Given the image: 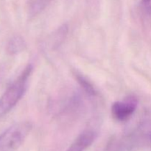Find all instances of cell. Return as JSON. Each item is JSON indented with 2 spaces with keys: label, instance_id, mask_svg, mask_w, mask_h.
<instances>
[{
  "label": "cell",
  "instance_id": "cell-4",
  "mask_svg": "<svg viewBox=\"0 0 151 151\" xmlns=\"http://www.w3.org/2000/svg\"><path fill=\"white\" fill-rule=\"evenodd\" d=\"M138 101L134 96H129L121 101H116L111 106V114L118 122L128 121L136 111Z\"/></svg>",
  "mask_w": 151,
  "mask_h": 151
},
{
  "label": "cell",
  "instance_id": "cell-5",
  "mask_svg": "<svg viewBox=\"0 0 151 151\" xmlns=\"http://www.w3.org/2000/svg\"><path fill=\"white\" fill-rule=\"evenodd\" d=\"M97 134L94 130H84L76 137L66 151H85L95 141Z\"/></svg>",
  "mask_w": 151,
  "mask_h": 151
},
{
  "label": "cell",
  "instance_id": "cell-6",
  "mask_svg": "<svg viewBox=\"0 0 151 151\" xmlns=\"http://www.w3.org/2000/svg\"><path fill=\"white\" fill-rule=\"evenodd\" d=\"M74 75H75V79L77 80L80 86L83 88V91L89 97H96L97 95V91L95 87L85 76L78 72H75L74 73Z\"/></svg>",
  "mask_w": 151,
  "mask_h": 151
},
{
  "label": "cell",
  "instance_id": "cell-9",
  "mask_svg": "<svg viewBox=\"0 0 151 151\" xmlns=\"http://www.w3.org/2000/svg\"><path fill=\"white\" fill-rule=\"evenodd\" d=\"M140 10L146 17L151 16V0H141Z\"/></svg>",
  "mask_w": 151,
  "mask_h": 151
},
{
  "label": "cell",
  "instance_id": "cell-7",
  "mask_svg": "<svg viewBox=\"0 0 151 151\" xmlns=\"http://www.w3.org/2000/svg\"><path fill=\"white\" fill-rule=\"evenodd\" d=\"M51 0H29L28 4V16L34 18L41 13L50 3Z\"/></svg>",
  "mask_w": 151,
  "mask_h": 151
},
{
  "label": "cell",
  "instance_id": "cell-1",
  "mask_svg": "<svg viewBox=\"0 0 151 151\" xmlns=\"http://www.w3.org/2000/svg\"><path fill=\"white\" fill-rule=\"evenodd\" d=\"M32 69V65L28 64L1 94L0 97V117L9 113L24 95Z\"/></svg>",
  "mask_w": 151,
  "mask_h": 151
},
{
  "label": "cell",
  "instance_id": "cell-2",
  "mask_svg": "<svg viewBox=\"0 0 151 151\" xmlns=\"http://www.w3.org/2000/svg\"><path fill=\"white\" fill-rule=\"evenodd\" d=\"M32 125L29 122L13 124L0 134V151H18L24 142Z\"/></svg>",
  "mask_w": 151,
  "mask_h": 151
},
{
  "label": "cell",
  "instance_id": "cell-8",
  "mask_svg": "<svg viewBox=\"0 0 151 151\" xmlns=\"http://www.w3.org/2000/svg\"><path fill=\"white\" fill-rule=\"evenodd\" d=\"M26 48L24 40L19 35L13 36L8 41L7 45V51L10 55H16L22 52Z\"/></svg>",
  "mask_w": 151,
  "mask_h": 151
},
{
  "label": "cell",
  "instance_id": "cell-3",
  "mask_svg": "<svg viewBox=\"0 0 151 151\" xmlns=\"http://www.w3.org/2000/svg\"><path fill=\"white\" fill-rule=\"evenodd\" d=\"M124 137L130 150L139 146L151 148V122H143Z\"/></svg>",
  "mask_w": 151,
  "mask_h": 151
}]
</instances>
